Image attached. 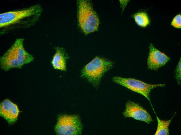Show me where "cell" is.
Listing matches in <instances>:
<instances>
[{
	"mask_svg": "<svg viewBox=\"0 0 181 135\" xmlns=\"http://www.w3.org/2000/svg\"><path fill=\"white\" fill-rule=\"evenodd\" d=\"M122 114L125 117L132 118L148 124L153 121L151 115L146 110L138 103L131 101L126 103Z\"/></svg>",
	"mask_w": 181,
	"mask_h": 135,
	"instance_id": "7",
	"label": "cell"
},
{
	"mask_svg": "<svg viewBox=\"0 0 181 135\" xmlns=\"http://www.w3.org/2000/svg\"><path fill=\"white\" fill-rule=\"evenodd\" d=\"M171 25L173 27L180 28L181 27V16L178 14L176 16L171 23Z\"/></svg>",
	"mask_w": 181,
	"mask_h": 135,
	"instance_id": "14",
	"label": "cell"
},
{
	"mask_svg": "<svg viewBox=\"0 0 181 135\" xmlns=\"http://www.w3.org/2000/svg\"><path fill=\"white\" fill-rule=\"evenodd\" d=\"M149 53L147 60L148 69L157 71L166 65L170 58L155 48L152 43L149 45Z\"/></svg>",
	"mask_w": 181,
	"mask_h": 135,
	"instance_id": "8",
	"label": "cell"
},
{
	"mask_svg": "<svg viewBox=\"0 0 181 135\" xmlns=\"http://www.w3.org/2000/svg\"><path fill=\"white\" fill-rule=\"evenodd\" d=\"M19 112L17 105L8 99L4 100L1 103L0 116L9 124L16 121Z\"/></svg>",
	"mask_w": 181,
	"mask_h": 135,
	"instance_id": "9",
	"label": "cell"
},
{
	"mask_svg": "<svg viewBox=\"0 0 181 135\" xmlns=\"http://www.w3.org/2000/svg\"><path fill=\"white\" fill-rule=\"evenodd\" d=\"M168 120H163L160 119L156 115L157 125L155 135H168L169 134V126L172 119L176 114Z\"/></svg>",
	"mask_w": 181,
	"mask_h": 135,
	"instance_id": "11",
	"label": "cell"
},
{
	"mask_svg": "<svg viewBox=\"0 0 181 135\" xmlns=\"http://www.w3.org/2000/svg\"><path fill=\"white\" fill-rule=\"evenodd\" d=\"M135 21L138 25L142 27L146 26L150 23L147 14L144 12H139L133 16Z\"/></svg>",
	"mask_w": 181,
	"mask_h": 135,
	"instance_id": "12",
	"label": "cell"
},
{
	"mask_svg": "<svg viewBox=\"0 0 181 135\" xmlns=\"http://www.w3.org/2000/svg\"><path fill=\"white\" fill-rule=\"evenodd\" d=\"M83 128L78 115L61 114L58 117L55 130L59 135H79Z\"/></svg>",
	"mask_w": 181,
	"mask_h": 135,
	"instance_id": "6",
	"label": "cell"
},
{
	"mask_svg": "<svg viewBox=\"0 0 181 135\" xmlns=\"http://www.w3.org/2000/svg\"><path fill=\"white\" fill-rule=\"evenodd\" d=\"M55 52L53 55L51 63L53 68L57 70L66 71V60L68 57L63 47L54 48Z\"/></svg>",
	"mask_w": 181,
	"mask_h": 135,
	"instance_id": "10",
	"label": "cell"
},
{
	"mask_svg": "<svg viewBox=\"0 0 181 135\" xmlns=\"http://www.w3.org/2000/svg\"><path fill=\"white\" fill-rule=\"evenodd\" d=\"M42 11L38 4L0 14L1 34L18 28H25L33 25L38 20Z\"/></svg>",
	"mask_w": 181,
	"mask_h": 135,
	"instance_id": "1",
	"label": "cell"
},
{
	"mask_svg": "<svg viewBox=\"0 0 181 135\" xmlns=\"http://www.w3.org/2000/svg\"><path fill=\"white\" fill-rule=\"evenodd\" d=\"M77 18L79 26L87 35L97 31L99 20L90 2L87 0L77 1Z\"/></svg>",
	"mask_w": 181,
	"mask_h": 135,
	"instance_id": "4",
	"label": "cell"
},
{
	"mask_svg": "<svg viewBox=\"0 0 181 135\" xmlns=\"http://www.w3.org/2000/svg\"><path fill=\"white\" fill-rule=\"evenodd\" d=\"M181 58L178 62L174 71L175 79L178 85H180L181 81Z\"/></svg>",
	"mask_w": 181,
	"mask_h": 135,
	"instance_id": "13",
	"label": "cell"
},
{
	"mask_svg": "<svg viewBox=\"0 0 181 135\" xmlns=\"http://www.w3.org/2000/svg\"><path fill=\"white\" fill-rule=\"evenodd\" d=\"M24 39H17L12 46L0 57L1 69L7 71L13 68L21 69L24 65L33 61L34 58L25 49Z\"/></svg>",
	"mask_w": 181,
	"mask_h": 135,
	"instance_id": "2",
	"label": "cell"
},
{
	"mask_svg": "<svg viewBox=\"0 0 181 135\" xmlns=\"http://www.w3.org/2000/svg\"><path fill=\"white\" fill-rule=\"evenodd\" d=\"M114 64L110 60L96 56L82 69L80 77L96 88L104 74L112 68Z\"/></svg>",
	"mask_w": 181,
	"mask_h": 135,
	"instance_id": "3",
	"label": "cell"
},
{
	"mask_svg": "<svg viewBox=\"0 0 181 135\" xmlns=\"http://www.w3.org/2000/svg\"><path fill=\"white\" fill-rule=\"evenodd\" d=\"M112 81L135 92L143 95L151 103L150 93L153 89L158 87H164L165 84H151L132 78H125L120 76L112 78Z\"/></svg>",
	"mask_w": 181,
	"mask_h": 135,
	"instance_id": "5",
	"label": "cell"
}]
</instances>
